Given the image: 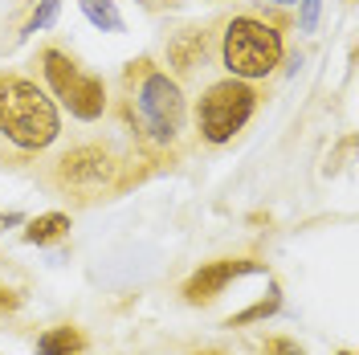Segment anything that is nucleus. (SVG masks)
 Here are the masks:
<instances>
[{"label": "nucleus", "instance_id": "obj_8", "mask_svg": "<svg viewBox=\"0 0 359 355\" xmlns=\"http://www.w3.org/2000/svg\"><path fill=\"white\" fill-rule=\"evenodd\" d=\"M82 347H86V339L78 327H49L37 339V355H78Z\"/></svg>", "mask_w": 359, "mask_h": 355}, {"label": "nucleus", "instance_id": "obj_1", "mask_svg": "<svg viewBox=\"0 0 359 355\" xmlns=\"http://www.w3.org/2000/svg\"><path fill=\"white\" fill-rule=\"evenodd\" d=\"M123 114L143 152L176 159L188 135V98L168 69L156 62H131L123 74Z\"/></svg>", "mask_w": 359, "mask_h": 355}, {"label": "nucleus", "instance_id": "obj_3", "mask_svg": "<svg viewBox=\"0 0 359 355\" xmlns=\"http://www.w3.org/2000/svg\"><path fill=\"white\" fill-rule=\"evenodd\" d=\"M282 53H286V41H282V33L269 21L249 17V13L224 21L221 62H224V69H229V78H241V82L269 78L273 69L282 66Z\"/></svg>", "mask_w": 359, "mask_h": 355}, {"label": "nucleus", "instance_id": "obj_13", "mask_svg": "<svg viewBox=\"0 0 359 355\" xmlns=\"http://www.w3.org/2000/svg\"><path fill=\"white\" fill-rule=\"evenodd\" d=\"M266 355H306V351H302L294 339H286V335H273L266 343Z\"/></svg>", "mask_w": 359, "mask_h": 355}, {"label": "nucleus", "instance_id": "obj_14", "mask_svg": "<svg viewBox=\"0 0 359 355\" xmlns=\"http://www.w3.org/2000/svg\"><path fill=\"white\" fill-rule=\"evenodd\" d=\"M314 21H318V0H302V29H306V33H311L314 29Z\"/></svg>", "mask_w": 359, "mask_h": 355}, {"label": "nucleus", "instance_id": "obj_5", "mask_svg": "<svg viewBox=\"0 0 359 355\" xmlns=\"http://www.w3.org/2000/svg\"><path fill=\"white\" fill-rule=\"evenodd\" d=\"M118 172H123V163H118V156H114L111 147H102V143H78V147H69V152H62V156L53 159L49 184L74 200H98L123 184Z\"/></svg>", "mask_w": 359, "mask_h": 355}, {"label": "nucleus", "instance_id": "obj_9", "mask_svg": "<svg viewBox=\"0 0 359 355\" xmlns=\"http://www.w3.org/2000/svg\"><path fill=\"white\" fill-rule=\"evenodd\" d=\"M66 233H69L66 213H45V217H33V221L25 225V241H33V245H49V241H57V237H66Z\"/></svg>", "mask_w": 359, "mask_h": 355}, {"label": "nucleus", "instance_id": "obj_11", "mask_svg": "<svg viewBox=\"0 0 359 355\" xmlns=\"http://www.w3.org/2000/svg\"><path fill=\"white\" fill-rule=\"evenodd\" d=\"M278 302H282V298H278V294H269V298H262V302H253L249 311L233 314V319H229V327H249V323H262V319H269V314L278 311Z\"/></svg>", "mask_w": 359, "mask_h": 355}, {"label": "nucleus", "instance_id": "obj_12", "mask_svg": "<svg viewBox=\"0 0 359 355\" xmlns=\"http://www.w3.org/2000/svg\"><path fill=\"white\" fill-rule=\"evenodd\" d=\"M57 8H62V0H41V8L33 13V21H29V29H25V33L49 29V25H53V17H57Z\"/></svg>", "mask_w": 359, "mask_h": 355}, {"label": "nucleus", "instance_id": "obj_4", "mask_svg": "<svg viewBox=\"0 0 359 355\" xmlns=\"http://www.w3.org/2000/svg\"><path fill=\"white\" fill-rule=\"evenodd\" d=\"M257 111V90L241 78H221L208 82L204 94L196 98V135L208 147H224L229 139L249 127V119Z\"/></svg>", "mask_w": 359, "mask_h": 355}, {"label": "nucleus", "instance_id": "obj_16", "mask_svg": "<svg viewBox=\"0 0 359 355\" xmlns=\"http://www.w3.org/2000/svg\"><path fill=\"white\" fill-rule=\"evenodd\" d=\"M343 355H351V351H343Z\"/></svg>", "mask_w": 359, "mask_h": 355}, {"label": "nucleus", "instance_id": "obj_6", "mask_svg": "<svg viewBox=\"0 0 359 355\" xmlns=\"http://www.w3.org/2000/svg\"><path fill=\"white\" fill-rule=\"evenodd\" d=\"M41 74H45V86L53 90V98H57L74 119L94 123V119L107 114V102H111V98H107V82L94 78V74H86L69 53L45 45L41 49Z\"/></svg>", "mask_w": 359, "mask_h": 355}, {"label": "nucleus", "instance_id": "obj_15", "mask_svg": "<svg viewBox=\"0 0 359 355\" xmlns=\"http://www.w3.org/2000/svg\"><path fill=\"white\" fill-rule=\"evenodd\" d=\"M278 4H290V0H278Z\"/></svg>", "mask_w": 359, "mask_h": 355}, {"label": "nucleus", "instance_id": "obj_10", "mask_svg": "<svg viewBox=\"0 0 359 355\" xmlns=\"http://www.w3.org/2000/svg\"><path fill=\"white\" fill-rule=\"evenodd\" d=\"M82 13H86L98 29H107V33H123V17H118L114 0H82Z\"/></svg>", "mask_w": 359, "mask_h": 355}, {"label": "nucleus", "instance_id": "obj_2", "mask_svg": "<svg viewBox=\"0 0 359 355\" xmlns=\"http://www.w3.org/2000/svg\"><path fill=\"white\" fill-rule=\"evenodd\" d=\"M62 135V119L49 98L25 74H0V159L37 156Z\"/></svg>", "mask_w": 359, "mask_h": 355}, {"label": "nucleus", "instance_id": "obj_7", "mask_svg": "<svg viewBox=\"0 0 359 355\" xmlns=\"http://www.w3.org/2000/svg\"><path fill=\"white\" fill-rule=\"evenodd\" d=\"M253 269H262V262H253V257H224V262H208V266H201L188 282H184V302H212V298L233 282V278L253 274Z\"/></svg>", "mask_w": 359, "mask_h": 355}]
</instances>
